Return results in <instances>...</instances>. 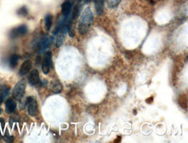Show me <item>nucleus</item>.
Here are the masks:
<instances>
[{"label": "nucleus", "mask_w": 188, "mask_h": 143, "mask_svg": "<svg viewBox=\"0 0 188 143\" xmlns=\"http://www.w3.org/2000/svg\"><path fill=\"white\" fill-rule=\"evenodd\" d=\"M92 23H93V12L91 11V9L88 7L83 11L80 17L78 27L79 32L82 35L86 34L91 26Z\"/></svg>", "instance_id": "obj_1"}, {"label": "nucleus", "mask_w": 188, "mask_h": 143, "mask_svg": "<svg viewBox=\"0 0 188 143\" xmlns=\"http://www.w3.org/2000/svg\"><path fill=\"white\" fill-rule=\"evenodd\" d=\"M25 89H26V81L25 79L20 80L17 83H16L13 91H12V95L16 100H21L23 96L25 93Z\"/></svg>", "instance_id": "obj_2"}, {"label": "nucleus", "mask_w": 188, "mask_h": 143, "mask_svg": "<svg viewBox=\"0 0 188 143\" xmlns=\"http://www.w3.org/2000/svg\"><path fill=\"white\" fill-rule=\"evenodd\" d=\"M52 66V54L48 51L43 55V58L42 62V70L45 75L50 72V69Z\"/></svg>", "instance_id": "obj_3"}, {"label": "nucleus", "mask_w": 188, "mask_h": 143, "mask_svg": "<svg viewBox=\"0 0 188 143\" xmlns=\"http://www.w3.org/2000/svg\"><path fill=\"white\" fill-rule=\"evenodd\" d=\"M28 32V28L25 24H22L19 26L13 28L10 32V37L11 39H16L17 37H23Z\"/></svg>", "instance_id": "obj_4"}, {"label": "nucleus", "mask_w": 188, "mask_h": 143, "mask_svg": "<svg viewBox=\"0 0 188 143\" xmlns=\"http://www.w3.org/2000/svg\"><path fill=\"white\" fill-rule=\"evenodd\" d=\"M27 108H28V113L31 116H35L37 114V100L32 97L30 96L27 98Z\"/></svg>", "instance_id": "obj_5"}, {"label": "nucleus", "mask_w": 188, "mask_h": 143, "mask_svg": "<svg viewBox=\"0 0 188 143\" xmlns=\"http://www.w3.org/2000/svg\"><path fill=\"white\" fill-rule=\"evenodd\" d=\"M29 82L32 86H38L41 84V81H40V76H39V72L37 69H33L29 75Z\"/></svg>", "instance_id": "obj_6"}, {"label": "nucleus", "mask_w": 188, "mask_h": 143, "mask_svg": "<svg viewBox=\"0 0 188 143\" xmlns=\"http://www.w3.org/2000/svg\"><path fill=\"white\" fill-rule=\"evenodd\" d=\"M32 68V62L31 60H25L23 64H22L20 69H19V75H27Z\"/></svg>", "instance_id": "obj_7"}, {"label": "nucleus", "mask_w": 188, "mask_h": 143, "mask_svg": "<svg viewBox=\"0 0 188 143\" xmlns=\"http://www.w3.org/2000/svg\"><path fill=\"white\" fill-rule=\"evenodd\" d=\"M53 38L52 37H44L42 39V41L41 42V44H40V49H39V52L40 53H42L45 51V50H47L48 48L50 46L51 42H52Z\"/></svg>", "instance_id": "obj_8"}, {"label": "nucleus", "mask_w": 188, "mask_h": 143, "mask_svg": "<svg viewBox=\"0 0 188 143\" xmlns=\"http://www.w3.org/2000/svg\"><path fill=\"white\" fill-rule=\"evenodd\" d=\"M71 9H72V4L70 1H65L63 2L62 5V13L64 16H68L70 12H71Z\"/></svg>", "instance_id": "obj_9"}, {"label": "nucleus", "mask_w": 188, "mask_h": 143, "mask_svg": "<svg viewBox=\"0 0 188 143\" xmlns=\"http://www.w3.org/2000/svg\"><path fill=\"white\" fill-rule=\"evenodd\" d=\"M17 103L12 99H8L6 102V112L7 114H11L16 110Z\"/></svg>", "instance_id": "obj_10"}, {"label": "nucleus", "mask_w": 188, "mask_h": 143, "mask_svg": "<svg viewBox=\"0 0 188 143\" xmlns=\"http://www.w3.org/2000/svg\"><path fill=\"white\" fill-rule=\"evenodd\" d=\"M105 0H94V7L98 15H101L104 10Z\"/></svg>", "instance_id": "obj_11"}, {"label": "nucleus", "mask_w": 188, "mask_h": 143, "mask_svg": "<svg viewBox=\"0 0 188 143\" xmlns=\"http://www.w3.org/2000/svg\"><path fill=\"white\" fill-rule=\"evenodd\" d=\"M52 19L53 16L51 14H47L44 17V24H45V29L47 31H50L52 26Z\"/></svg>", "instance_id": "obj_12"}, {"label": "nucleus", "mask_w": 188, "mask_h": 143, "mask_svg": "<svg viewBox=\"0 0 188 143\" xmlns=\"http://www.w3.org/2000/svg\"><path fill=\"white\" fill-rule=\"evenodd\" d=\"M51 90H52L53 93L58 94L63 90V85L60 82H56L53 83L52 87H51Z\"/></svg>", "instance_id": "obj_13"}, {"label": "nucleus", "mask_w": 188, "mask_h": 143, "mask_svg": "<svg viewBox=\"0 0 188 143\" xmlns=\"http://www.w3.org/2000/svg\"><path fill=\"white\" fill-rule=\"evenodd\" d=\"M18 60H19V57L17 55V54H14L12 55L10 58V66L11 68H15L17 65V63H18Z\"/></svg>", "instance_id": "obj_14"}, {"label": "nucleus", "mask_w": 188, "mask_h": 143, "mask_svg": "<svg viewBox=\"0 0 188 143\" xmlns=\"http://www.w3.org/2000/svg\"><path fill=\"white\" fill-rule=\"evenodd\" d=\"M9 92H10V88H9V87L2 90V92H1V94H0V105L2 104V102L6 99V96L9 94Z\"/></svg>", "instance_id": "obj_15"}, {"label": "nucleus", "mask_w": 188, "mask_h": 143, "mask_svg": "<svg viewBox=\"0 0 188 143\" xmlns=\"http://www.w3.org/2000/svg\"><path fill=\"white\" fill-rule=\"evenodd\" d=\"M28 9H27L26 6H22V7H20L18 10H17V15H19V16H26L27 14H28Z\"/></svg>", "instance_id": "obj_16"}, {"label": "nucleus", "mask_w": 188, "mask_h": 143, "mask_svg": "<svg viewBox=\"0 0 188 143\" xmlns=\"http://www.w3.org/2000/svg\"><path fill=\"white\" fill-rule=\"evenodd\" d=\"M120 0H109L108 1V5H109V7L111 8V9H115L116 8L118 5L120 4Z\"/></svg>", "instance_id": "obj_17"}, {"label": "nucleus", "mask_w": 188, "mask_h": 143, "mask_svg": "<svg viewBox=\"0 0 188 143\" xmlns=\"http://www.w3.org/2000/svg\"><path fill=\"white\" fill-rule=\"evenodd\" d=\"M91 1H92V0H85L86 3H89V2H91Z\"/></svg>", "instance_id": "obj_18"}, {"label": "nucleus", "mask_w": 188, "mask_h": 143, "mask_svg": "<svg viewBox=\"0 0 188 143\" xmlns=\"http://www.w3.org/2000/svg\"><path fill=\"white\" fill-rule=\"evenodd\" d=\"M0 138H1V130H0Z\"/></svg>", "instance_id": "obj_19"}]
</instances>
